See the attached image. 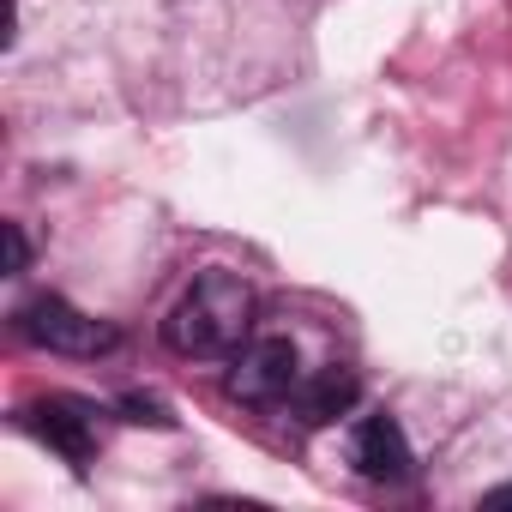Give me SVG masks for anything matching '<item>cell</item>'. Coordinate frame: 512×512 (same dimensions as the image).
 <instances>
[{"label": "cell", "instance_id": "6da1fadb", "mask_svg": "<svg viewBox=\"0 0 512 512\" xmlns=\"http://www.w3.org/2000/svg\"><path fill=\"white\" fill-rule=\"evenodd\" d=\"M253 332V290L235 272H205L163 320L175 356H235Z\"/></svg>", "mask_w": 512, "mask_h": 512}, {"label": "cell", "instance_id": "7a4b0ae2", "mask_svg": "<svg viewBox=\"0 0 512 512\" xmlns=\"http://www.w3.org/2000/svg\"><path fill=\"white\" fill-rule=\"evenodd\" d=\"M302 386V356L290 338H253L235 350L229 362V398L253 404V410H272V404H290V392Z\"/></svg>", "mask_w": 512, "mask_h": 512}, {"label": "cell", "instance_id": "3957f363", "mask_svg": "<svg viewBox=\"0 0 512 512\" xmlns=\"http://www.w3.org/2000/svg\"><path fill=\"white\" fill-rule=\"evenodd\" d=\"M19 338H31L37 350H55V356H103L115 350V326L79 314L73 302L61 296H37L19 308Z\"/></svg>", "mask_w": 512, "mask_h": 512}, {"label": "cell", "instance_id": "277c9868", "mask_svg": "<svg viewBox=\"0 0 512 512\" xmlns=\"http://www.w3.org/2000/svg\"><path fill=\"white\" fill-rule=\"evenodd\" d=\"M410 440H404V428L392 422V416H368L362 428H356V470L368 476V482H404L410 476Z\"/></svg>", "mask_w": 512, "mask_h": 512}, {"label": "cell", "instance_id": "5b68a950", "mask_svg": "<svg viewBox=\"0 0 512 512\" xmlns=\"http://www.w3.org/2000/svg\"><path fill=\"white\" fill-rule=\"evenodd\" d=\"M25 422L61 452V458H73V464H85L91 452H97V440H91V416L79 410V404H67V398H49V404H31L25 410Z\"/></svg>", "mask_w": 512, "mask_h": 512}, {"label": "cell", "instance_id": "8992f818", "mask_svg": "<svg viewBox=\"0 0 512 512\" xmlns=\"http://www.w3.org/2000/svg\"><path fill=\"white\" fill-rule=\"evenodd\" d=\"M290 404H296V416H302L308 428H320V422H338V416L356 404V374H350V368H326V374L302 380V386L290 392Z\"/></svg>", "mask_w": 512, "mask_h": 512}, {"label": "cell", "instance_id": "52a82bcc", "mask_svg": "<svg viewBox=\"0 0 512 512\" xmlns=\"http://www.w3.org/2000/svg\"><path fill=\"white\" fill-rule=\"evenodd\" d=\"M25 260H31L25 229H19V223H7V272H25Z\"/></svg>", "mask_w": 512, "mask_h": 512}, {"label": "cell", "instance_id": "ba28073f", "mask_svg": "<svg viewBox=\"0 0 512 512\" xmlns=\"http://www.w3.org/2000/svg\"><path fill=\"white\" fill-rule=\"evenodd\" d=\"M127 410H133V422H157V428L169 422V410H163L157 398H127Z\"/></svg>", "mask_w": 512, "mask_h": 512}, {"label": "cell", "instance_id": "9c48e42d", "mask_svg": "<svg viewBox=\"0 0 512 512\" xmlns=\"http://www.w3.org/2000/svg\"><path fill=\"white\" fill-rule=\"evenodd\" d=\"M482 506H512V482H500V488H494V494H488Z\"/></svg>", "mask_w": 512, "mask_h": 512}]
</instances>
